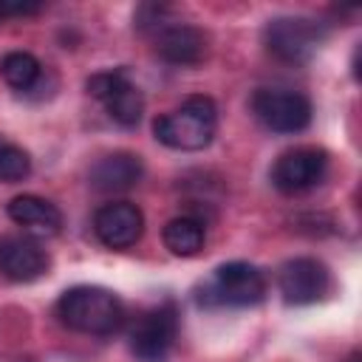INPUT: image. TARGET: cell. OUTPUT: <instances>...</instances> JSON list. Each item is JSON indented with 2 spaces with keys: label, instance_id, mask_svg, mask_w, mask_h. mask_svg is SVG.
<instances>
[{
  "label": "cell",
  "instance_id": "cell-17",
  "mask_svg": "<svg viewBox=\"0 0 362 362\" xmlns=\"http://www.w3.org/2000/svg\"><path fill=\"white\" fill-rule=\"evenodd\" d=\"M28 173H31L28 153L20 144H11V141L0 139V181L14 184V181H23Z\"/></svg>",
  "mask_w": 362,
  "mask_h": 362
},
{
  "label": "cell",
  "instance_id": "cell-13",
  "mask_svg": "<svg viewBox=\"0 0 362 362\" xmlns=\"http://www.w3.org/2000/svg\"><path fill=\"white\" fill-rule=\"evenodd\" d=\"M144 175V164L139 156L133 153H110L105 158H99L93 167H90V187L99 189V192H122V189H130L141 181Z\"/></svg>",
  "mask_w": 362,
  "mask_h": 362
},
{
  "label": "cell",
  "instance_id": "cell-15",
  "mask_svg": "<svg viewBox=\"0 0 362 362\" xmlns=\"http://www.w3.org/2000/svg\"><path fill=\"white\" fill-rule=\"evenodd\" d=\"M204 238H206L204 223H201L198 218H189V215L173 218V221L164 226V232H161L164 246H167L173 255H178V257H192V255H198V252L204 249Z\"/></svg>",
  "mask_w": 362,
  "mask_h": 362
},
{
  "label": "cell",
  "instance_id": "cell-14",
  "mask_svg": "<svg viewBox=\"0 0 362 362\" xmlns=\"http://www.w3.org/2000/svg\"><path fill=\"white\" fill-rule=\"evenodd\" d=\"M6 212L17 226H23L31 235H45L48 238V235H57L62 229V212L48 198H40V195L11 198Z\"/></svg>",
  "mask_w": 362,
  "mask_h": 362
},
{
  "label": "cell",
  "instance_id": "cell-12",
  "mask_svg": "<svg viewBox=\"0 0 362 362\" xmlns=\"http://www.w3.org/2000/svg\"><path fill=\"white\" fill-rule=\"evenodd\" d=\"M0 272L14 283H31L48 272V255L28 238L0 243Z\"/></svg>",
  "mask_w": 362,
  "mask_h": 362
},
{
  "label": "cell",
  "instance_id": "cell-1",
  "mask_svg": "<svg viewBox=\"0 0 362 362\" xmlns=\"http://www.w3.org/2000/svg\"><path fill=\"white\" fill-rule=\"evenodd\" d=\"M57 317L62 325L79 334L107 337L124 325L122 300L99 286H74L57 300Z\"/></svg>",
  "mask_w": 362,
  "mask_h": 362
},
{
  "label": "cell",
  "instance_id": "cell-16",
  "mask_svg": "<svg viewBox=\"0 0 362 362\" xmlns=\"http://www.w3.org/2000/svg\"><path fill=\"white\" fill-rule=\"evenodd\" d=\"M40 71H42L40 59L28 51H11L0 62V76L17 90H28L40 79Z\"/></svg>",
  "mask_w": 362,
  "mask_h": 362
},
{
  "label": "cell",
  "instance_id": "cell-10",
  "mask_svg": "<svg viewBox=\"0 0 362 362\" xmlns=\"http://www.w3.org/2000/svg\"><path fill=\"white\" fill-rule=\"evenodd\" d=\"M93 232L107 249H130L144 232V215L130 201H113L96 209Z\"/></svg>",
  "mask_w": 362,
  "mask_h": 362
},
{
  "label": "cell",
  "instance_id": "cell-6",
  "mask_svg": "<svg viewBox=\"0 0 362 362\" xmlns=\"http://www.w3.org/2000/svg\"><path fill=\"white\" fill-rule=\"evenodd\" d=\"M320 37H322L320 28L303 17H277V20H269L263 28V42L269 54L291 65L305 62L317 51Z\"/></svg>",
  "mask_w": 362,
  "mask_h": 362
},
{
  "label": "cell",
  "instance_id": "cell-3",
  "mask_svg": "<svg viewBox=\"0 0 362 362\" xmlns=\"http://www.w3.org/2000/svg\"><path fill=\"white\" fill-rule=\"evenodd\" d=\"M266 297V277L257 266L232 260L218 266L209 280L198 288V303L206 308H249L263 303Z\"/></svg>",
  "mask_w": 362,
  "mask_h": 362
},
{
  "label": "cell",
  "instance_id": "cell-8",
  "mask_svg": "<svg viewBox=\"0 0 362 362\" xmlns=\"http://www.w3.org/2000/svg\"><path fill=\"white\" fill-rule=\"evenodd\" d=\"M277 288L288 305H311L331 288V274L317 257H294L280 266Z\"/></svg>",
  "mask_w": 362,
  "mask_h": 362
},
{
  "label": "cell",
  "instance_id": "cell-7",
  "mask_svg": "<svg viewBox=\"0 0 362 362\" xmlns=\"http://www.w3.org/2000/svg\"><path fill=\"white\" fill-rule=\"evenodd\" d=\"M178 334V314L173 303L147 311L130 331V351L141 362H164Z\"/></svg>",
  "mask_w": 362,
  "mask_h": 362
},
{
  "label": "cell",
  "instance_id": "cell-4",
  "mask_svg": "<svg viewBox=\"0 0 362 362\" xmlns=\"http://www.w3.org/2000/svg\"><path fill=\"white\" fill-rule=\"evenodd\" d=\"M255 116L274 133H300L311 124V102L300 90L260 88L252 96Z\"/></svg>",
  "mask_w": 362,
  "mask_h": 362
},
{
  "label": "cell",
  "instance_id": "cell-18",
  "mask_svg": "<svg viewBox=\"0 0 362 362\" xmlns=\"http://www.w3.org/2000/svg\"><path fill=\"white\" fill-rule=\"evenodd\" d=\"M3 17H8V8H6V3H0V20Z\"/></svg>",
  "mask_w": 362,
  "mask_h": 362
},
{
  "label": "cell",
  "instance_id": "cell-5",
  "mask_svg": "<svg viewBox=\"0 0 362 362\" xmlns=\"http://www.w3.org/2000/svg\"><path fill=\"white\" fill-rule=\"evenodd\" d=\"M88 93L96 96L107 116L122 124V127H133L139 124L141 113H144V99H141V90L127 79L124 71H102V74H93L88 79Z\"/></svg>",
  "mask_w": 362,
  "mask_h": 362
},
{
  "label": "cell",
  "instance_id": "cell-2",
  "mask_svg": "<svg viewBox=\"0 0 362 362\" xmlns=\"http://www.w3.org/2000/svg\"><path fill=\"white\" fill-rule=\"evenodd\" d=\"M218 127V107L209 96H189L173 113L153 122V133L164 147L173 150H204Z\"/></svg>",
  "mask_w": 362,
  "mask_h": 362
},
{
  "label": "cell",
  "instance_id": "cell-9",
  "mask_svg": "<svg viewBox=\"0 0 362 362\" xmlns=\"http://www.w3.org/2000/svg\"><path fill=\"white\" fill-rule=\"evenodd\" d=\"M328 173V156L317 147H294L283 153L272 167V181L280 192H303L320 184Z\"/></svg>",
  "mask_w": 362,
  "mask_h": 362
},
{
  "label": "cell",
  "instance_id": "cell-11",
  "mask_svg": "<svg viewBox=\"0 0 362 362\" xmlns=\"http://www.w3.org/2000/svg\"><path fill=\"white\" fill-rule=\"evenodd\" d=\"M156 51L170 65H198L206 57V34L195 25H164L156 37Z\"/></svg>",
  "mask_w": 362,
  "mask_h": 362
}]
</instances>
